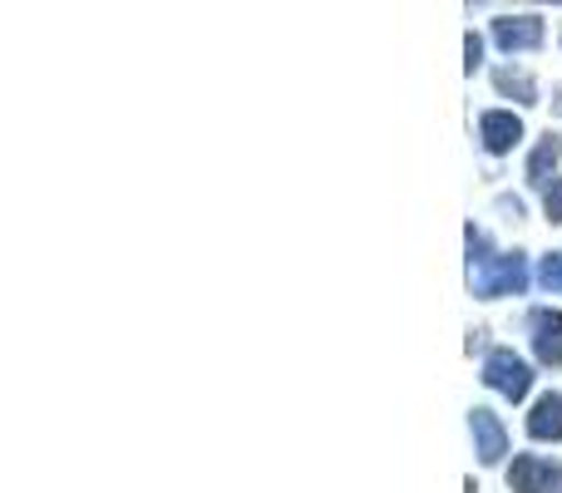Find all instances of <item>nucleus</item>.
Here are the masks:
<instances>
[{
    "mask_svg": "<svg viewBox=\"0 0 562 493\" xmlns=\"http://www.w3.org/2000/svg\"><path fill=\"white\" fill-rule=\"evenodd\" d=\"M469 287L479 296H518L528 287V257L524 251H504V257H484L469 267Z\"/></svg>",
    "mask_w": 562,
    "mask_h": 493,
    "instance_id": "nucleus-1",
    "label": "nucleus"
},
{
    "mask_svg": "<svg viewBox=\"0 0 562 493\" xmlns=\"http://www.w3.org/2000/svg\"><path fill=\"white\" fill-rule=\"evenodd\" d=\"M484 385L498 390L504 400H524L528 390H533V370H528V360L514 356V350H494V356L484 360Z\"/></svg>",
    "mask_w": 562,
    "mask_h": 493,
    "instance_id": "nucleus-2",
    "label": "nucleus"
},
{
    "mask_svg": "<svg viewBox=\"0 0 562 493\" xmlns=\"http://www.w3.org/2000/svg\"><path fill=\"white\" fill-rule=\"evenodd\" d=\"M508 489L514 493H562V464H548L538 455H518L508 469Z\"/></svg>",
    "mask_w": 562,
    "mask_h": 493,
    "instance_id": "nucleus-3",
    "label": "nucleus"
},
{
    "mask_svg": "<svg viewBox=\"0 0 562 493\" xmlns=\"http://www.w3.org/2000/svg\"><path fill=\"white\" fill-rule=\"evenodd\" d=\"M469 429H474L479 464H498V459L508 455V435H504V425H498L494 410H474V415H469Z\"/></svg>",
    "mask_w": 562,
    "mask_h": 493,
    "instance_id": "nucleus-4",
    "label": "nucleus"
},
{
    "mask_svg": "<svg viewBox=\"0 0 562 493\" xmlns=\"http://www.w3.org/2000/svg\"><path fill=\"white\" fill-rule=\"evenodd\" d=\"M494 45L498 49H538L543 45V20L538 15H508V20H494Z\"/></svg>",
    "mask_w": 562,
    "mask_h": 493,
    "instance_id": "nucleus-5",
    "label": "nucleus"
},
{
    "mask_svg": "<svg viewBox=\"0 0 562 493\" xmlns=\"http://www.w3.org/2000/svg\"><path fill=\"white\" fill-rule=\"evenodd\" d=\"M479 138H484L488 154H508V148L524 138V119L508 114V109H488V114L479 119Z\"/></svg>",
    "mask_w": 562,
    "mask_h": 493,
    "instance_id": "nucleus-6",
    "label": "nucleus"
},
{
    "mask_svg": "<svg viewBox=\"0 0 562 493\" xmlns=\"http://www.w3.org/2000/svg\"><path fill=\"white\" fill-rule=\"evenodd\" d=\"M533 356L543 366H562V311H533Z\"/></svg>",
    "mask_w": 562,
    "mask_h": 493,
    "instance_id": "nucleus-7",
    "label": "nucleus"
},
{
    "mask_svg": "<svg viewBox=\"0 0 562 493\" xmlns=\"http://www.w3.org/2000/svg\"><path fill=\"white\" fill-rule=\"evenodd\" d=\"M528 435L533 439H553V445H562V395L558 390H548V395H538L533 415H528Z\"/></svg>",
    "mask_w": 562,
    "mask_h": 493,
    "instance_id": "nucleus-8",
    "label": "nucleus"
},
{
    "mask_svg": "<svg viewBox=\"0 0 562 493\" xmlns=\"http://www.w3.org/2000/svg\"><path fill=\"white\" fill-rule=\"evenodd\" d=\"M558 158H562V144H558V138H553V134L538 138L533 158H528V183L543 188V193H548V188H553V168H558Z\"/></svg>",
    "mask_w": 562,
    "mask_h": 493,
    "instance_id": "nucleus-9",
    "label": "nucleus"
},
{
    "mask_svg": "<svg viewBox=\"0 0 562 493\" xmlns=\"http://www.w3.org/2000/svg\"><path fill=\"white\" fill-rule=\"evenodd\" d=\"M494 85H498V94H514L518 104H538V85L524 75V69H514V65L494 69Z\"/></svg>",
    "mask_w": 562,
    "mask_h": 493,
    "instance_id": "nucleus-10",
    "label": "nucleus"
},
{
    "mask_svg": "<svg viewBox=\"0 0 562 493\" xmlns=\"http://www.w3.org/2000/svg\"><path fill=\"white\" fill-rule=\"evenodd\" d=\"M538 281H543L548 291H562V251L543 257V267H538Z\"/></svg>",
    "mask_w": 562,
    "mask_h": 493,
    "instance_id": "nucleus-11",
    "label": "nucleus"
},
{
    "mask_svg": "<svg viewBox=\"0 0 562 493\" xmlns=\"http://www.w3.org/2000/svg\"><path fill=\"white\" fill-rule=\"evenodd\" d=\"M464 55H469V59H464V69H469V75H474V69L484 65V40H479L474 30H469V40H464Z\"/></svg>",
    "mask_w": 562,
    "mask_h": 493,
    "instance_id": "nucleus-12",
    "label": "nucleus"
},
{
    "mask_svg": "<svg viewBox=\"0 0 562 493\" xmlns=\"http://www.w3.org/2000/svg\"><path fill=\"white\" fill-rule=\"evenodd\" d=\"M548 223H562V178L548 188Z\"/></svg>",
    "mask_w": 562,
    "mask_h": 493,
    "instance_id": "nucleus-13",
    "label": "nucleus"
},
{
    "mask_svg": "<svg viewBox=\"0 0 562 493\" xmlns=\"http://www.w3.org/2000/svg\"><path fill=\"white\" fill-rule=\"evenodd\" d=\"M553 109H558V114H562V89H558V99H553Z\"/></svg>",
    "mask_w": 562,
    "mask_h": 493,
    "instance_id": "nucleus-14",
    "label": "nucleus"
},
{
    "mask_svg": "<svg viewBox=\"0 0 562 493\" xmlns=\"http://www.w3.org/2000/svg\"><path fill=\"white\" fill-rule=\"evenodd\" d=\"M543 5H548V0H543ZM553 5H562V0H553Z\"/></svg>",
    "mask_w": 562,
    "mask_h": 493,
    "instance_id": "nucleus-15",
    "label": "nucleus"
}]
</instances>
